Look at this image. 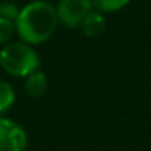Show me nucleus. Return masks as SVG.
I'll return each mask as SVG.
<instances>
[{
	"mask_svg": "<svg viewBox=\"0 0 151 151\" xmlns=\"http://www.w3.org/2000/svg\"><path fill=\"white\" fill-rule=\"evenodd\" d=\"M41 2H50V0H41Z\"/></svg>",
	"mask_w": 151,
	"mask_h": 151,
	"instance_id": "nucleus-11",
	"label": "nucleus"
},
{
	"mask_svg": "<svg viewBox=\"0 0 151 151\" xmlns=\"http://www.w3.org/2000/svg\"><path fill=\"white\" fill-rule=\"evenodd\" d=\"M60 24L57 10L50 2L33 0L26 4L20 12V17L15 21L17 34L20 41L31 46H37L55 34L57 26Z\"/></svg>",
	"mask_w": 151,
	"mask_h": 151,
	"instance_id": "nucleus-1",
	"label": "nucleus"
},
{
	"mask_svg": "<svg viewBox=\"0 0 151 151\" xmlns=\"http://www.w3.org/2000/svg\"><path fill=\"white\" fill-rule=\"evenodd\" d=\"M81 31L86 37H98L107 28V21H106V15L101 13L98 10H91L88 13V17L83 20L81 23Z\"/></svg>",
	"mask_w": 151,
	"mask_h": 151,
	"instance_id": "nucleus-5",
	"label": "nucleus"
},
{
	"mask_svg": "<svg viewBox=\"0 0 151 151\" xmlns=\"http://www.w3.org/2000/svg\"><path fill=\"white\" fill-rule=\"evenodd\" d=\"M0 67L12 76L26 78L28 75L39 70V54L31 44H26L23 41L8 42L0 49Z\"/></svg>",
	"mask_w": 151,
	"mask_h": 151,
	"instance_id": "nucleus-2",
	"label": "nucleus"
},
{
	"mask_svg": "<svg viewBox=\"0 0 151 151\" xmlns=\"http://www.w3.org/2000/svg\"><path fill=\"white\" fill-rule=\"evenodd\" d=\"M91 4L94 10L107 15V13H115V12L125 8L130 4V0H91Z\"/></svg>",
	"mask_w": 151,
	"mask_h": 151,
	"instance_id": "nucleus-8",
	"label": "nucleus"
},
{
	"mask_svg": "<svg viewBox=\"0 0 151 151\" xmlns=\"http://www.w3.org/2000/svg\"><path fill=\"white\" fill-rule=\"evenodd\" d=\"M15 99H17V94H15L13 86L5 80H0V117L13 107Z\"/></svg>",
	"mask_w": 151,
	"mask_h": 151,
	"instance_id": "nucleus-7",
	"label": "nucleus"
},
{
	"mask_svg": "<svg viewBox=\"0 0 151 151\" xmlns=\"http://www.w3.org/2000/svg\"><path fill=\"white\" fill-rule=\"evenodd\" d=\"M15 33H17L15 21L0 18V47H4L8 42H12V37H13Z\"/></svg>",
	"mask_w": 151,
	"mask_h": 151,
	"instance_id": "nucleus-9",
	"label": "nucleus"
},
{
	"mask_svg": "<svg viewBox=\"0 0 151 151\" xmlns=\"http://www.w3.org/2000/svg\"><path fill=\"white\" fill-rule=\"evenodd\" d=\"M60 24L65 28H80L93 8L91 0H59L55 5Z\"/></svg>",
	"mask_w": 151,
	"mask_h": 151,
	"instance_id": "nucleus-3",
	"label": "nucleus"
},
{
	"mask_svg": "<svg viewBox=\"0 0 151 151\" xmlns=\"http://www.w3.org/2000/svg\"><path fill=\"white\" fill-rule=\"evenodd\" d=\"M20 12H21V8L17 4H13V2H2L0 4V18L17 21L18 17H20Z\"/></svg>",
	"mask_w": 151,
	"mask_h": 151,
	"instance_id": "nucleus-10",
	"label": "nucleus"
},
{
	"mask_svg": "<svg viewBox=\"0 0 151 151\" xmlns=\"http://www.w3.org/2000/svg\"><path fill=\"white\" fill-rule=\"evenodd\" d=\"M47 86H49V80L42 70H36L34 73H31L24 78V89L31 98L44 96L47 91Z\"/></svg>",
	"mask_w": 151,
	"mask_h": 151,
	"instance_id": "nucleus-6",
	"label": "nucleus"
},
{
	"mask_svg": "<svg viewBox=\"0 0 151 151\" xmlns=\"http://www.w3.org/2000/svg\"><path fill=\"white\" fill-rule=\"evenodd\" d=\"M28 135L18 122L8 117H0V151H24Z\"/></svg>",
	"mask_w": 151,
	"mask_h": 151,
	"instance_id": "nucleus-4",
	"label": "nucleus"
}]
</instances>
